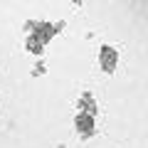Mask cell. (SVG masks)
Returning a JSON list of instances; mask_svg holds the SVG:
<instances>
[{"instance_id":"2","label":"cell","mask_w":148,"mask_h":148,"mask_svg":"<svg viewBox=\"0 0 148 148\" xmlns=\"http://www.w3.org/2000/svg\"><path fill=\"white\" fill-rule=\"evenodd\" d=\"M77 126H79L82 136H89V133H91V119H89V116H84V114H82V116L77 119Z\"/></svg>"},{"instance_id":"1","label":"cell","mask_w":148,"mask_h":148,"mask_svg":"<svg viewBox=\"0 0 148 148\" xmlns=\"http://www.w3.org/2000/svg\"><path fill=\"white\" fill-rule=\"evenodd\" d=\"M114 64H116V52H114L111 47H104L101 49V67H104L106 72H111Z\"/></svg>"}]
</instances>
